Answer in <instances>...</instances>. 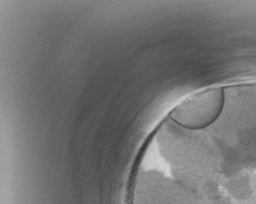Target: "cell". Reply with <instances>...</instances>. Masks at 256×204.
<instances>
[{
  "label": "cell",
  "instance_id": "cell-1",
  "mask_svg": "<svg viewBox=\"0 0 256 204\" xmlns=\"http://www.w3.org/2000/svg\"><path fill=\"white\" fill-rule=\"evenodd\" d=\"M224 100V90L222 88L206 90L175 108L170 119L186 130L204 129L214 124L220 117Z\"/></svg>",
  "mask_w": 256,
  "mask_h": 204
}]
</instances>
